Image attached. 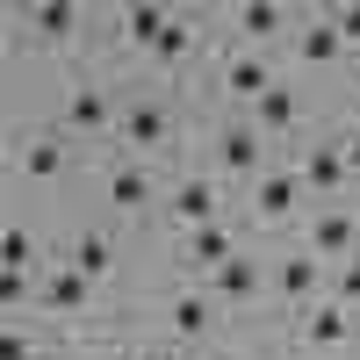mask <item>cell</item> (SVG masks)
I'll return each instance as SVG.
<instances>
[{
  "instance_id": "cell-4",
  "label": "cell",
  "mask_w": 360,
  "mask_h": 360,
  "mask_svg": "<svg viewBox=\"0 0 360 360\" xmlns=\"http://www.w3.org/2000/svg\"><path fill=\"white\" fill-rule=\"evenodd\" d=\"M303 209H310V195H303V180H295V166H281V159L245 188V224H252V231H288V238H295Z\"/></svg>"
},
{
  "instance_id": "cell-28",
  "label": "cell",
  "mask_w": 360,
  "mask_h": 360,
  "mask_svg": "<svg viewBox=\"0 0 360 360\" xmlns=\"http://www.w3.org/2000/svg\"><path fill=\"white\" fill-rule=\"evenodd\" d=\"M324 22L339 29L346 51H360V0H324Z\"/></svg>"
},
{
  "instance_id": "cell-16",
  "label": "cell",
  "mask_w": 360,
  "mask_h": 360,
  "mask_svg": "<svg viewBox=\"0 0 360 360\" xmlns=\"http://www.w3.org/2000/svg\"><path fill=\"white\" fill-rule=\"evenodd\" d=\"M224 22L238 29V51H266V44H288L295 8L288 0H238V8H224Z\"/></svg>"
},
{
  "instance_id": "cell-32",
  "label": "cell",
  "mask_w": 360,
  "mask_h": 360,
  "mask_svg": "<svg viewBox=\"0 0 360 360\" xmlns=\"http://www.w3.org/2000/svg\"><path fill=\"white\" fill-rule=\"evenodd\" d=\"M123 360H173V353H166V346H130Z\"/></svg>"
},
{
  "instance_id": "cell-13",
  "label": "cell",
  "mask_w": 360,
  "mask_h": 360,
  "mask_svg": "<svg viewBox=\"0 0 360 360\" xmlns=\"http://www.w3.org/2000/svg\"><path fill=\"white\" fill-rule=\"evenodd\" d=\"M288 58H295V72H339V58H346V44H339V29L324 22V0L317 8H295V29H288Z\"/></svg>"
},
{
  "instance_id": "cell-19",
  "label": "cell",
  "mask_w": 360,
  "mask_h": 360,
  "mask_svg": "<svg viewBox=\"0 0 360 360\" xmlns=\"http://www.w3.org/2000/svg\"><path fill=\"white\" fill-rule=\"evenodd\" d=\"M94 303H101V288H86L72 266H58V259H51L44 274H37V310H44V317H86Z\"/></svg>"
},
{
  "instance_id": "cell-30",
  "label": "cell",
  "mask_w": 360,
  "mask_h": 360,
  "mask_svg": "<svg viewBox=\"0 0 360 360\" xmlns=\"http://www.w3.org/2000/svg\"><path fill=\"white\" fill-rule=\"evenodd\" d=\"M195 360H252V353H245V346H231V339H209Z\"/></svg>"
},
{
  "instance_id": "cell-12",
  "label": "cell",
  "mask_w": 360,
  "mask_h": 360,
  "mask_svg": "<svg viewBox=\"0 0 360 360\" xmlns=\"http://www.w3.org/2000/svg\"><path fill=\"white\" fill-rule=\"evenodd\" d=\"M159 209H166L173 238H180V231H202V224H217V217H224V188L195 166V173H180L173 188H159Z\"/></svg>"
},
{
  "instance_id": "cell-11",
  "label": "cell",
  "mask_w": 360,
  "mask_h": 360,
  "mask_svg": "<svg viewBox=\"0 0 360 360\" xmlns=\"http://www.w3.org/2000/svg\"><path fill=\"white\" fill-rule=\"evenodd\" d=\"M115 86L108 79H72L58 94V137H108L115 130Z\"/></svg>"
},
{
  "instance_id": "cell-15",
  "label": "cell",
  "mask_w": 360,
  "mask_h": 360,
  "mask_svg": "<svg viewBox=\"0 0 360 360\" xmlns=\"http://www.w3.org/2000/svg\"><path fill=\"white\" fill-rule=\"evenodd\" d=\"M101 202L115 217H144V209H159V173L144 159H108L101 166Z\"/></svg>"
},
{
  "instance_id": "cell-33",
  "label": "cell",
  "mask_w": 360,
  "mask_h": 360,
  "mask_svg": "<svg viewBox=\"0 0 360 360\" xmlns=\"http://www.w3.org/2000/svg\"><path fill=\"white\" fill-rule=\"evenodd\" d=\"M15 159V137H8V123H0V166H8Z\"/></svg>"
},
{
  "instance_id": "cell-31",
  "label": "cell",
  "mask_w": 360,
  "mask_h": 360,
  "mask_svg": "<svg viewBox=\"0 0 360 360\" xmlns=\"http://www.w3.org/2000/svg\"><path fill=\"white\" fill-rule=\"evenodd\" d=\"M339 79H346V101H353V94H360V51L339 58Z\"/></svg>"
},
{
  "instance_id": "cell-5",
  "label": "cell",
  "mask_w": 360,
  "mask_h": 360,
  "mask_svg": "<svg viewBox=\"0 0 360 360\" xmlns=\"http://www.w3.org/2000/svg\"><path fill=\"white\" fill-rule=\"evenodd\" d=\"M324 274H332V266L310 259L303 245H274V252H266V303H274L281 317L310 310L317 295H324Z\"/></svg>"
},
{
  "instance_id": "cell-23",
  "label": "cell",
  "mask_w": 360,
  "mask_h": 360,
  "mask_svg": "<svg viewBox=\"0 0 360 360\" xmlns=\"http://www.w3.org/2000/svg\"><path fill=\"white\" fill-rule=\"evenodd\" d=\"M0 266H8V274H44V238L29 231V224H0Z\"/></svg>"
},
{
  "instance_id": "cell-20",
  "label": "cell",
  "mask_w": 360,
  "mask_h": 360,
  "mask_svg": "<svg viewBox=\"0 0 360 360\" xmlns=\"http://www.w3.org/2000/svg\"><path fill=\"white\" fill-rule=\"evenodd\" d=\"M58 266H72L86 288H101V281L115 274V238H108L101 224H86V231H72V245H65V259H58Z\"/></svg>"
},
{
  "instance_id": "cell-27",
  "label": "cell",
  "mask_w": 360,
  "mask_h": 360,
  "mask_svg": "<svg viewBox=\"0 0 360 360\" xmlns=\"http://www.w3.org/2000/svg\"><path fill=\"white\" fill-rule=\"evenodd\" d=\"M0 360H44L37 332H29L22 317H0Z\"/></svg>"
},
{
  "instance_id": "cell-22",
  "label": "cell",
  "mask_w": 360,
  "mask_h": 360,
  "mask_svg": "<svg viewBox=\"0 0 360 360\" xmlns=\"http://www.w3.org/2000/svg\"><path fill=\"white\" fill-rule=\"evenodd\" d=\"M195 51H202V29H195V15H180V8H173V15H166V29H159V44L144 51V58H152L159 72H180Z\"/></svg>"
},
{
  "instance_id": "cell-36",
  "label": "cell",
  "mask_w": 360,
  "mask_h": 360,
  "mask_svg": "<svg viewBox=\"0 0 360 360\" xmlns=\"http://www.w3.org/2000/svg\"><path fill=\"white\" fill-rule=\"evenodd\" d=\"M353 360H360V317H353Z\"/></svg>"
},
{
  "instance_id": "cell-25",
  "label": "cell",
  "mask_w": 360,
  "mask_h": 360,
  "mask_svg": "<svg viewBox=\"0 0 360 360\" xmlns=\"http://www.w3.org/2000/svg\"><path fill=\"white\" fill-rule=\"evenodd\" d=\"M324 295H332L339 310H353V317H360V252H353V259H339L332 274H324Z\"/></svg>"
},
{
  "instance_id": "cell-7",
  "label": "cell",
  "mask_w": 360,
  "mask_h": 360,
  "mask_svg": "<svg viewBox=\"0 0 360 360\" xmlns=\"http://www.w3.org/2000/svg\"><path fill=\"white\" fill-rule=\"evenodd\" d=\"M288 166H295V180H303V195H310V202H346V195H353V173H346V152H339V137H332V130L303 137Z\"/></svg>"
},
{
  "instance_id": "cell-3",
  "label": "cell",
  "mask_w": 360,
  "mask_h": 360,
  "mask_svg": "<svg viewBox=\"0 0 360 360\" xmlns=\"http://www.w3.org/2000/svg\"><path fill=\"white\" fill-rule=\"evenodd\" d=\"M245 123L266 137V144H274V152H281V144H303V137H317V115H310V86H295L288 72L274 79V86H266V94L245 108Z\"/></svg>"
},
{
  "instance_id": "cell-14",
  "label": "cell",
  "mask_w": 360,
  "mask_h": 360,
  "mask_svg": "<svg viewBox=\"0 0 360 360\" xmlns=\"http://www.w3.org/2000/svg\"><path fill=\"white\" fill-rule=\"evenodd\" d=\"M274 79H281V65H274L266 51H224V58H217V94L231 101V115H245Z\"/></svg>"
},
{
  "instance_id": "cell-21",
  "label": "cell",
  "mask_w": 360,
  "mask_h": 360,
  "mask_svg": "<svg viewBox=\"0 0 360 360\" xmlns=\"http://www.w3.org/2000/svg\"><path fill=\"white\" fill-rule=\"evenodd\" d=\"M22 22H29L37 44H72L79 22H86V8H79V0H37V8H22Z\"/></svg>"
},
{
  "instance_id": "cell-37",
  "label": "cell",
  "mask_w": 360,
  "mask_h": 360,
  "mask_svg": "<svg viewBox=\"0 0 360 360\" xmlns=\"http://www.w3.org/2000/svg\"><path fill=\"white\" fill-rule=\"evenodd\" d=\"M0 37H8V8H0Z\"/></svg>"
},
{
  "instance_id": "cell-29",
  "label": "cell",
  "mask_w": 360,
  "mask_h": 360,
  "mask_svg": "<svg viewBox=\"0 0 360 360\" xmlns=\"http://www.w3.org/2000/svg\"><path fill=\"white\" fill-rule=\"evenodd\" d=\"M332 137H339V152H346V173H353V188H360V130L332 123Z\"/></svg>"
},
{
  "instance_id": "cell-1",
  "label": "cell",
  "mask_w": 360,
  "mask_h": 360,
  "mask_svg": "<svg viewBox=\"0 0 360 360\" xmlns=\"http://www.w3.org/2000/svg\"><path fill=\"white\" fill-rule=\"evenodd\" d=\"M274 166V144H266L245 115H224L217 130H209V180H217V188H252V180Z\"/></svg>"
},
{
  "instance_id": "cell-26",
  "label": "cell",
  "mask_w": 360,
  "mask_h": 360,
  "mask_svg": "<svg viewBox=\"0 0 360 360\" xmlns=\"http://www.w3.org/2000/svg\"><path fill=\"white\" fill-rule=\"evenodd\" d=\"M37 310V274H8L0 266V317H29Z\"/></svg>"
},
{
  "instance_id": "cell-6",
  "label": "cell",
  "mask_w": 360,
  "mask_h": 360,
  "mask_svg": "<svg viewBox=\"0 0 360 360\" xmlns=\"http://www.w3.org/2000/svg\"><path fill=\"white\" fill-rule=\"evenodd\" d=\"M115 144H123V159H144L152 166L166 144H173V108L159 94H130L123 108H115Z\"/></svg>"
},
{
  "instance_id": "cell-34",
  "label": "cell",
  "mask_w": 360,
  "mask_h": 360,
  "mask_svg": "<svg viewBox=\"0 0 360 360\" xmlns=\"http://www.w3.org/2000/svg\"><path fill=\"white\" fill-rule=\"evenodd\" d=\"M346 130H360V94H353V101H346Z\"/></svg>"
},
{
  "instance_id": "cell-8",
  "label": "cell",
  "mask_w": 360,
  "mask_h": 360,
  "mask_svg": "<svg viewBox=\"0 0 360 360\" xmlns=\"http://www.w3.org/2000/svg\"><path fill=\"white\" fill-rule=\"evenodd\" d=\"M288 245H303L310 259H324V266H339V259H353L360 252V224L346 217V202H310L303 209V224H295V238Z\"/></svg>"
},
{
  "instance_id": "cell-17",
  "label": "cell",
  "mask_w": 360,
  "mask_h": 360,
  "mask_svg": "<svg viewBox=\"0 0 360 360\" xmlns=\"http://www.w3.org/2000/svg\"><path fill=\"white\" fill-rule=\"evenodd\" d=\"M231 252H245V231H238L231 217L202 224V231H180V266H188L195 281H209V274H217V266H224Z\"/></svg>"
},
{
  "instance_id": "cell-9",
  "label": "cell",
  "mask_w": 360,
  "mask_h": 360,
  "mask_svg": "<svg viewBox=\"0 0 360 360\" xmlns=\"http://www.w3.org/2000/svg\"><path fill=\"white\" fill-rule=\"evenodd\" d=\"M159 324H166V339H173V346L202 353L209 339H224V324H231V317H224L217 303H209V288H202V281H188V288H173V295H166Z\"/></svg>"
},
{
  "instance_id": "cell-18",
  "label": "cell",
  "mask_w": 360,
  "mask_h": 360,
  "mask_svg": "<svg viewBox=\"0 0 360 360\" xmlns=\"http://www.w3.org/2000/svg\"><path fill=\"white\" fill-rule=\"evenodd\" d=\"M29 188H51V180H65V166H72V144L58 137V130H37V137H15V159H8Z\"/></svg>"
},
{
  "instance_id": "cell-10",
  "label": "cell",
  "mask_w": 360,
  "mask_h": 360,
  "mask_svg": "<svg viewBox=\"0 0 360 360\" xmlns=\"http://www.w3.org/2000/svg\"><path fill=\"white\" fill-rule=\"evenodd\" d=\"M202 288H209V303H217L224 317L259 310V303H266V252H252V245H245V252H231V259H224Z\"/></svg>"
},
{
  "instance_id": "cell-35",
  "label": "cell",
  "mask_w": 360,
  "mask_h": 360,
  "mask_svg": "<svg viewBox=\"0 0 360 360\" xmlns=\"http://www.w3.org/2000/svg\"><path fill=\"white\" fill-rule=\"evenodd\" d=\"M346 217H353V224H360V188H353V195H346Z\"/></svg>"
},
{
  "instance_id": "cell-24",
  "label": "cell",
  "mask_w": 360,
  "mask_h": 360,
  "mask_svg": "<svg viewBox=\"0 0 360 360\" xmlns=\"http://www.w3.org/2000/svg\"><path fill=\"white\" fill-rule=\"evenodd\" d=\"M173 8H159V0H137V8L115 15V44H130V51H152L159 44V29H166Z\"/></svg>"
},
{
  "instance_id": "cell-2",
  "label": "cell",
  "mask_w": 360,
  "mask_h": 360,
  "mask_svg": "<svg viewBox=\"0 0 360 360\" xmlns=\"http://www.w3.org/2000/svg\"><path fill=\"white\" fill-rule=\"evenodd\" d=\"M281 346L295 360H353V310H339L332 295H317L310 310H295L281 324Z\"/></svg>"
}]
</instances>
